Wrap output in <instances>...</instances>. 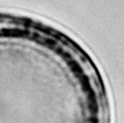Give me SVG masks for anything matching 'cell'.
I'll return each mask as SVG.
<instances>
[{"instance_id":"1","label":"cell","mask_w":124,"mask_h":123,"mask_svg":"<svg viewBox=\"0 0 124 123\" xmlns=\"http://www.w3.org/2000/svg\"><path fill=\"white\" fill-rule=\"evenodd\" d=\"M89 109L93 114H96L98 111V106L95 94L92 90L88 91Z\"/></svg>"},{"instance_id":"2","label":"cell","mask_w":124,"mask_h":123,"mask_svg":"<svg viewBox=\"0 0 124 123\" xmlns=\"http://www.w3.org/2000/svg\"><path fill=\"white\" fill-rule=\"evenodd\" d=\"M90 120L92 123H98L97 119H96L95 118H94V117L90 119Z\"/></svg>"}]
</instances>
